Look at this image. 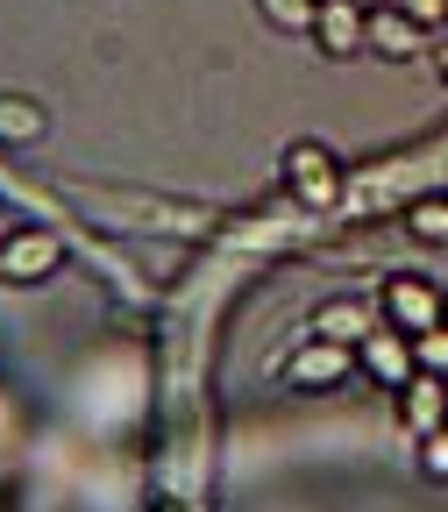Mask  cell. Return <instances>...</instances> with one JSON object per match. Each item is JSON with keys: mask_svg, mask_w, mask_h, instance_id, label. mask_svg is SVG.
I'll list each match as a JSON object with an SVG mask.
<instances>
[{"mask_svg": "<svg viewBox=\"0 0 448 512\" xmlns=\"http://www.w3.org/2000/svg\"><path fill=\"white\" fill-rule=\"evenodd\" d=\"M278 178H285V192H292V200H306V207H335V192H342V157H335L328 143L299 136V143H285Z\"/></svg>", "mask_w": 448, "mask_h": 512, "instance_id": "6da1fadb", "label": "cell"}, {"mask_svg": "<svg viewBox=\"0 0 448 512\" xmlns=\"http://www.w3.org/2000/svg\"><path fill=\"white\" fill-rule=\"evenodd\" d=\"M441 313H448V292L427 285V278H413V271H392L377 285V320H384V328H399V335H427Z\"/></svg>", "mask_w": 448, "mask_h": 512, "instance_id": "7a4b0ae2", "label": "cell"}, {"mask_svg": "<svg viewBox=\"0 0 448 512\" xmlns=\"http://www.w3.org/2000/svg\"><path fill=\"white\" fill-rule=\"evenodd\" d=\"M356 370L370 377V384H384V392H399V384H413V370H420V356H413V335H399V328H377L356 342Z\"/></svg>", "mask_w": 448, "mask_h": 512, "instance_id": "3957f363", "label": "cell"}, {"mask_svg": "<svg viewBox=\"0 0 448 512\" xmlns=\"http://www.w3.org/2000/svg\"><path fill=\"white\" fill-rule=\"evenodd\" d=\"M57 264H64V242L50 228H15L8 242H0V278H8V285H36Z\"/></svg>", "mask_w": 448, "mask_h": 512, "instance_id": "277c9868", "label": "cell"}, {"mask_svg": "<svg viewBox=\"0 0 448 512\" xmlns=\"http://www.w3.org/2000/svg\"><path fill=\"white\" fill-rule=\"evenodd\" d=\"M342 377H356V349H342V342H306V349H292L285 356V384H299V392H335Z\"/></svg>", "mask_w": 448, "mask_h": 512, "instance_id": "5b68a950", "label": "cell"}, {"mask_svg": "<svg viewBox=\"0 0 448 512\" xmlns=\"http://www.w3.org/2000/svg\"><path fill=\"white\" fill-rule=\"evenodd\" d=\"M399 420H406L413 441H427L434 427H448V377L413 370V384H399Z\"/></svg>", "mask_w": 448, "mask_h": 512, "instance_id": "8992f818", "label": "cell"}, {"mask_svg": "<svg viewBox=\"0 0 448 512\" xmlns=\"http://www.w3.org/2000/svg\"><path fill=\"white\" fill-rule=\"evenodd\" d=\"M363 29H370V8H356V0H320L306 36L328 50V57H356L363 50Z\"/></svg>", "mask_w": 448, "mask_h": 512, "instance_id": "52a82bcc", "label": "cell"}, {"mask_svg": "<svg viewBox=\"0 0 448 512\" xmlns=\"http://www.w3.org/2000/svg\"><path fill=\"white\" fill-rule=\"evenodd\" d=\"M427 36H434V29H420L406 8H370L363 50H377V57H420V50H427Z\"/></svg>", "mask_w": 448, "mask_h": 512, "instance_id": "ba28073f", "label": "cell"}, {"mask_svg": "<svg viewBox=\"0 0 448 512\" xmlns=\"http://www.w3.org/2000/svg\"><path fill=\"white\" fill-rule=\"evenodd\" d=\"M370 328H377V313H370L363 299H328V306L313 313V335H320V342H342V349H356Z\"/></svg>", "mask_w": 448, "mask_h": 512, "instance_id": "9c48e42d", "label": "cell"}, {"mask_svg": "<svg viewBox=\"0 0 448 512\" xmlns=\"http://www.w3.org/2000/svg\"><path fill=\"white\" fill-rule=\"evenodd\" d=\"M43 107L36 100H22V93H0V143H36L43 136Z\"/></svg>", "mask_w": 448, "mask_h": 512, "instance_id": "30bf717a", "label": "cell"}, {"mask_svg": "<svg viewBox=\"0 0 448 512\" xmlns=\"http://www.w3.org/2000/svg\"><path fill=\"white\" fill-rule=\"evenodd\" d=\"M406 235L413 242H448V192H420L406 207Z\"/></svg>", "mask_w": 448, "mask_h": 512, "instance_id": "8fae6325", "label": "cell"}, {"mask_svg": "<svg viewBox=\"0 0 448 512\" xmlns=\"http://www.w3.org/2000/svg\"><path fill=\"white\" fill-rule=\"evenodd\" d=\"M256 8H264V22H271V29H292V36H306L320 0H256Z\"/></svg>", "mask_w": 448, "mask_h": 512, "instance_id": "7c38bea8", "label": "cell"}, {"mask_svg": "<svg viewBox=\"0 0 448 512\" xmlns=\"http://www.w3.org/2000/svg\"><path fill=\"white\" fill-rule=\"evenodd\" d=\"M413 356H420V370L448 377V320H434L427 335H413Z\"/></svg>", "mask_w": 448, "mask_h": 512, "instance_id": "4fadbf2b", "label": "cell"}, {"mask_svg": "<svg viewBox=\"0 0 448 512\" xmlns=\"http://www.w3.org/2000/svg\"><path fill=\"white\" fill-rule=\"evenodd\" d=\"M420 470H427L434 484H448V427H434V434L420 441Z\"/></svg>", "mask_w": 448, "mask_h": 512, "instance_id": "5bb4252c", "label": "cell"}, {"mask_svg": "<svg viewBox=\"0 0 448 512\" xmlns=\"http://www.w3.org/2000/svg\"><path fill=\"white\" fill-rule=\"evenodd\" d=\"M392 8H406L420 29H441V22H448V0H392Z\"/></svg>", "mask_w": 448, "mask_h": 512, "instance_id": "9a60e30c", "label": "cell"}, {"mask_svg": "<svg viewBox=\"0 0 448 512\" xmlns=\"http://www.w3.org/2000/svg\"><path fill=\"white\" fill-rule=\"evenodd\" d=\"M356 8H392V0H356Z\"/></svg>", "mask_w": 448, "mask_h": 512, "instance_id": "2e32d148", "label": "cell"}, {"mask_svg": "<svg viewBox=\"0 0 448 512\" xmlns=\"http://www.w3.org/2000/svg\"><path fill=\"white\" fill-rule=\"evenodd\" d=\"M441 79H448V43H441Z\"/></svg>", "mask_w": 448, "mask_h": 512, "instance_id": "e0dca14e", "label": "cell"}, {"mask_svg": "<svg viewBox=\"0 0 448 512\" xmlns=\"http://www.w3.org/2000/svg\"><path fill=\"white\" fill-rule=\"evenodd\" d=\"M441 320H448V313H441Z\"/></svg>", "mask_w": 448, "mask_h": 512, "instance_id": "ac0fdd59", "label": "cell"}]
</instances>
